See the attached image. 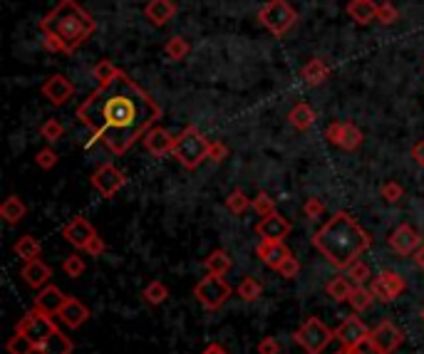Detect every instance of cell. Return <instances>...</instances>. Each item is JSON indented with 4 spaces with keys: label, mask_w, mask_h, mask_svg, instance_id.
Listing matches in <instances>:
<instances>
[{
    "label": "cell",
    "mask_w": 424,
    "mask_h": 354,
    "mask_svg": "<svg viewBox=\"0 0 424 354\" xmlns=\"http://www.w3.org/2000/svg\"><path fill=\"white\" fill-rule=\"evenodd\" d=\"M43 48L48 50V52H65V55H67V50H65V43L58 38V35H53V33H43Z\"/></svg>",
    "instance_id": "cell-50"
},
{
    "label": "cell",
    "mask_w": 424,
    "mask_h": 354,
    "mask_svg": "<svg viewBox=\"0 0 424 354\" xmlns=\"http://www.w3.org/2000/svg\"><path fill=\"white\" fill-rule=\"evenodd\" d=\"M303 214H305L308 221H317L322 214H325V204L317 201V199H308L305 206H303Z\"/></svg>",
    "instance_id": "cell-47"
},
{
    "label": "cell",
    "mask_w": 424,
    "mask_h": 354,
    "mask_svg": "<svg viewBox=\"0 0 424 354\" xmlns=\"http://www.w3.org/2000/svg\"><path fill=\"white\" fill-rule=\"evenodd\" d=\"M380 196L387 204H397V201L405 199V189H402V184H397V181H385L380 189Z\"/></svg>",
    "instance_id": "cell-44"
},
{
    "label": "cell",
    "mask_w": 424,
    "mask_h": 354,
    "mask_svg": "<svg viewBox=\"0 0 424 354\" xmlns=\"http://www.w3.org/2000/svg\"><path fill=\"white\" fill-rule=\"evenodd\" d=\"M104 250H107V243H104L99 236H94L92 240L87 243V248H85V253H87V255H92V258H99Z\"/></svg>",
    "instance_id": "cell-52"
},
{
    "label": "cell",
    "mask_w": 424,
    "mask_h": 354,
    "mask_svg": "<svg viewBox=\"0 0 424 354\" xmlns=\"http://www.w3.org/2000/svg\"><path fill=\"white\" fill-rule=\"evenodd\" d=\"M25 216H28V206H25V201L20 196H8L3 201V206H0V219L8 226H18Z\"/></svg>",
    "instance_id": "cell-25"
},
{
    "label": "cell",
    "mask_w": 424,
    "mask_h": 354,
    "mask_svg": "<svg viewBox=\"0 0 424 354\" xmlns=\"http://www.w3.org/2000/svg\"><path fill=\"white\" fill-rule=\"evenodd\" d=\"M144 149L149 151L151 156H156V159H161V156L171 154L174 151V144H176V136L169 134V129H164V126L154 124L149 131L144 134Z\"/></svg>",
    "instance_id": "cell-17"
},
{
    "label": "cell",
    "mask_w": 424,
    "mask_h": 354,
    "mask_svg": "<svg viewBox=\"0 0 424 354\" xmlns=\"http://www.w3.org/2000/svg\"><path fill=\"white\" fill-rule=\"evenodd\" d=\"M370 332L372 330L357 317V312H355V315L345 317V320L340 322V327L335 330V340L345 347H357V345H362V342L370 340Z\"/></svg>",
    "instance_id": "cell-12"
},
{
    "label": "cell",
    "mask_w": 424,
    "mask_h": 354,
    "mask_svg": "<svg viewBox=\"0 0 424 354\" xmlns=\"http://www.w3.org/2000/svg\"><path fill=\"white\" fill-rule=\"evenodd\" d=\"M40 136H43L48 144H55L65 136V126L60 119H45L43 126H40Z\"/></svg>",
    "instance_id": "cell-38"
},
{
    "label": "cell",
    "mask_w": 424,
    "mask_h": 354,
    "mask_svg": "<svg viewBox=\"0 0 424 354\" xmlns=\"http://www.w3.org/2000/svg\"><path fill=\"white\" fill-rule=\"evenodd\" d=\"M141 297H144L146 305L159 307L169 300V287H166L161 280H151V282H146V287L141 290Z\"/></svg>",
    "instance_id": "cell-32"
},
{
    "label": "cell",
    "mask_w": 424,
    "mask_h": 354,
    "mask_svg": "<svg viewBox=\"0 0 424 354\" xmlns=\"http://www.w3.org/2000/svg\"><path fill=\"white\" fill-rule=\"evenodd\" d=\"M194 297L206 310H219L231 297V285L226 282L224 275H211V272H206V277H201L194 285Z\"/></svg>",
    "instance_id": "cell-7"
},
{
    "label": "cell",
    "mask_w": 424,
    "mask_h": 354,
    "mask_svg": "<svg viewBox=\"0 0 424 354\" xmlns=\"http://www.w3.org/2000/svg\"><path fill=\"white\" fill-rule=\"evenodd\" d=\"M256 255H259L268 267L278 270V267L283 265V260H286V258H290L293 253L283 240H261L259 248H256Z\"/></svg>",
    "instance_id": "cell-20"
},
{
    "label": "cell",
    "mask_w": 424,
    "mask_h": 354,
    "mask_svg": "<svg viewBox=\"0 0 424 354\" xmlns=\"http://www.w3.org/2000/svg\"><path fill=\"white\" fill-rule=\"evenodd\" d=\"M204 267L211 275H226L234 267V260H231V255L226 250H211L204 260Z\"/></svg>",
    "instance_id": "cell-29"
},
{
    "label": "cell",
    "mask_w": 424,
    "mask_h": 354,
    "mask_svg": "<svg viewBox=\"0 0 424 354\" xmlns=\"http://www.w3.org/2000/svg\"><path fill=\"white\" fill-rule=\"evenodd\" d=\"M372 245V238L347 211H337L317 233H312V248L337 270H345Z\"/></svg>",
    "instance_id": "cell-2"
},
{
    "label": "cell",
    "mask_w": 424,
    "mask_h": 354,
    "mask_svg": "<svg viewBox=\"0 0 424 354\" xmlns=\"http://www.w3.org/2000/svg\"><path fill=\"white\" fill-rule=\"evenodd\" d=\"M40 30L43 33H53L58 35L65 43V50L75 52L80 50L97 30L94 18L77 3V0H60L43 20H40Z\"/></svg>",
    "instance_id": "cell-3"
},
{
    "label": "cell",
    "mask_w": 424,
    "mask_h": 354,
    "mask_svg": "<svg viewBox=\"0 0 424 354\" xmlns=\"http://www.w3.org/2000/svg\"><path fill=\"white\" fill-rule=\"evenodd\" d=\"M412 159H415V164L424 169V141H417L415 146H412Z\"/></svg>",
    "instance_id": "cell-54"
},
{
    "label": "cell",
    "mask_w": 424,
    "mask_h": 354,
    "mask_svg": "<svg viewBox=\"0 0 424 354\" xmlns=\"http://www.w3.org/2000/svg\"><path fill=\"white\" fill-rule=\"evenodd\" d=\"M335 354H352V347H345V345H342Z\"/></svg>",
    "instance_id": "cell-58"
},
{
    "label": "cell",
    "mask_w": 424,
    "mask_h": 354,
    "mask_svg": "<svg viewBox=\"0 0 424 354\" xmlns=\"http://www.w3.org/2000/svg\"><path fill=\"white\" fill-rule=\"evenodd\" d=\"M229 159V146L224 141H211V149H209V161L214 164H221V161Z\"/></svg>",
    "instance_id": "cell-49"
},
{
    "label": "cell",
    "mask_w": 424,
    "mask_h": 354,
    "mask_svg": "<svg viewBox=\"0 0 424 354\" xmlns=\"http://www.w3.org/2000/svg\"><path fill=\"white\" fill-rule=\"evenodd\" d=\"M345 10L352 23L357 25H370L377 20V5L372 3V0H350Z\"/></svg>",
    "instance_id": "cell-24"
},
{
    "label": "cell",
    "mask_w": 424,
    "mask_h": 354,
    "mask_svg": "<svg viewBox=\"0 0 424 354\" xmlns=\"http://www.w3.org/2000/svg\"><path fill=\"white\" fill-rule=\"evenodd\" d=\"M420 317H422V322H424V307H422V310H420Z\"/></svg>",
    "instance_id": "cell-59"
},
{
    "label": "cell",
    "mask_w": 424,
    "mask_h": 354,
    "mask_svg": "<svg viewBox=\"0 0 424 354\" xmlns=\"http://www.w3.org/2000/svg\"><path fill=\"white\" fill-rule=\"evenodd\" d=\"M415 262H417V265H420L422 270H424V243H422V248H420V250L415 253Z\"/></svg>",
    "instance_id": "cell-56"
},
{
    "label": "cell",
    "mask_w": 424,
    "mask_h": 354,
    "mask_svg": "<svg viewBox=\"0 0 424 354\" xmlns=\"http://www.w3.org/2000/svg\"><path fill=\"white\" fill-rule=\"evenodd\" d=\"M335 340V330L325 325L317 317H308L295 332H293V342L298 347H303L305 354H322L327 350V345Z\"/></svg>",
    "instance_id": "cell-5"
},
{
    "label": "cell",
    "mask_w": 424,
    "mask_h": 354,
    "mask_svg": "<svg viewBox=\"0 0 424 354\" xmlns=\"http://www.w3.org/2000/svg\"><path fill=\"white\" fill-rule=\"evenodd\" d=\"M370 340L375 342L385 354H392V352H397V347H400L402 342H405V332H402L395 322L385 320L370 332Z\"/></svg>",
    "instance_id": "cell-14"
},
{
    "label": "cell",
    "mask_w": 424,
    "mask_h": 354,
    "mask_svg": "<svg viewBox=\"0 0 424 354\" xmlns=\"http://www.w3.org/2000/svg\"><path fill=\"white\" fill-rule=\"evenodd\" d=\"M119 72H122V70H119L112 60H99V62L92 67V74H94V79H97L99 84H109Z\"/></svg>",
    "instance_id": "cell-35"
},
{
    "label": "cell",
    "mask_w": 424,
    "mask_h": 354,
    "mask_svg": "<svg viewBox=\"0 0 424 354\" xmlns=\"http://www.w3.org/2000/svg\"><path fill=\"white\" fill-rule=\"evenodd\" d=\"M345 275L350 277V280L355 282V285H365V282L372 280L370 265H367L365 260H355L352 265H347V267H345Z\"/></svg>",
    "instance_id": "cell-37"
},
{
    "label": "cell",
    "mask_w": 424,
    "mask_h": 354,
    "mask_svg": "<svg viewBox=\"0 0 424 354\" xmlns=\"http://www.w3.org/2000/svg\"><path fill=\"white\" fill-rule=\"evenodd\" d=\"M422 243H424L422 236L417 233L410 223L397 226V228L390 233V238H387V245H390V250L397 253V255H402V258L415 255V253L422 248Z\"/></svg>",
    "instance_id": "cell-11"
},
{
    "label": "cell",
    "mask_w": 424,
    "mask_h": 354,
    "mask_svg": "<svg viewBox=\"0 0 424 354\" xmlns=\"http://www.w3.org/2000/svg\"><path fill=\"white\" fill-rule=\"evenodd\" d=\"M400 20V10L392 3H382L377 5V23L380 25H395Z\"/></svg>",
    "instance_id": "cell-45"
},
{
    "label": "cell",
    "mask_w": 424,
    "mask_h": 354,
    "mask_svg": "<svg viewBox=\"0 0 424 354\" xmlns=\"http://www.w3.org/2000/svg\"><path fill=\"white\" fill-rule=\"evenodd\" d=\"M13 253L23 262H30V260H38L40 253H43V245H40V240L35 236H20L13 245Z\"/></svg>",
    "instance_id": "cell-27"
},
{
    "label": "cell",
    "mask_w": 424,
    "mask_h": 354,
    "mask_svg": "<svg viewBox=\"0 0 424 354\" xmlns=\"http://www.w3.org/2000/svg\"><path fill=\"white\" fill-rule=\"evenodd\" d=\"M89 184H92V189L97 191L102 199H112V196H117L119 191L124 189V184H127V179H124V174L117 169L114 164H102L97 171L92 174V179H89Z\"/></svg>",
    "instance_id": "cell-10"
},
{
    "label": "cell",
    "mask_w": 424,
    "mask_h": 354,
    "mask_svg": "<svg viewBox=\"0 0 424 354\" xmlns=\"http://www.w3.org/2000/svg\"><path fill=\"white\" fill-rule=\"evenodd\" d=\"M209 149H211V141L201 134L199 126L189 124L179 136H176V144H174L171 156H174L186 171H196L204 161H209Z\"/></svg>",
    "instance_id": "cell-4"
},
{
    "label": "cell",
    "mask_w": 424,
    "mask_h": 354,
    "mask_svg": "<svg viewBox=\"0 0 424 354\" xmlns=\"http://www.w3.org/2000/svg\"><path fill=\"white\" fill-rule=\"evenodd\" d=\"M288 121H290L293 129L298 131H308L312 124H315V112L308 102H298L295 107L288 112Z\"/></svg>",
    "instance_id": "cell-26"
},
{
    "label": "cell",
    "mask_w": 424,
    "mask_h": 354,
    "mask_svg": "<svg viewBox=\"0 0 424 354\" xmlns=\"http://www.w3.org/2000/svg\"><path fill=\"white\" fill-rule=\"evenodd\" d=\"M62 270H65V275H67V277H72V280H77V277L82 275L85 270H87V262H85V258H80L77 253H72V255L65 258Z\"/></svg>",
    "instance_id": "cell-40"
},
{
    "label": "cell",
    "mask_w": 424,
    "mask_h": 354,
    "mask_svg": "<svg viewBox=\"0 0 424 354\" xmlns=\"http://www.w3.org/2000/svg\"><path fill=\"white\" fill-rule=\"evenodd\" d=\"M352 287H355V282L350 280V277H342V275H335L330 282L325 285V295L330 297L332 302H347V297H350V292H352Z\"/></svg>",
    "instance_id": "cell-28"
},
{
    "label": "cell",
    "mask_w": 424,
    "mask_h": 354,
    "mask_svg": "<svg viewBox=\"0 0 424 354\" xmlns=\"http://www.w3.org/2000/svg\"><path fill=\"white\" fill-rule=\"evenodd\" d=\"M201 354H231V352L226 350V347L221 345V342H211V345L204 347V352H201Z\"/></svg>",
    "instance_id": "cell-55"
},
{
    "label": "cell",
    "mask_w": 424,
    "mask_h": 354,
    "mask_svg": "<svg viewBox=\"0 0 424 354\" xmlns=\"http://www.w3.org/2000/svg\"><path fill=\"white\" fill-rule=\"evenodd\" d=\"M33 347H35V342L30 340V337L18 335V332H15V335L8 340V345H5V352L8 354H30Z\"/></svg>",
    "instance_id": "cell-41"
},
{
    "label": "cell",
    "mask_w": 424,
    "mask_h": 354,
    "mask_svg": "<svg viewBox=\"0 0 424 354\" xmlns=\"http://www.w3.org/2000/svg\"><path fill=\"white\" fill-rule=\"evenodd\" d=\"M58 330L60 327L53 322V317L45 315V312H40V310H35V307L30 312H25V315L20 317L18 325H15V332H18V335L30 337L35 345H45V342H48Z\"/></svg>",
    "instance_id": "cell-8"
},
{
    "label": "cell",
    "mask_w": 424,
    "mask_h": 354,
    "mask_svg": "<svg viewBox=\"0 0 424 354\" xmlns=\"http://www.w3.org/2000/svg\"><path fill=\"white\" fill-rule=\"evenodd\" d=\"M278 272H281V277H286V280H295L298 277V272H300V262H298V258H286L283 260V265L278 267Z\"/></svg>",
    "instance_id": "cell-48"
},
{
    "label": "cell",
    "mask_w": 424,
    "mask_h": 354,
    "mask_svg": "<svg viewBox=\"0 0 424 354\" xmlns=\"http://www.w3.org/2000/svg\"><path fill=\"white\" fill-rule=\"evenodd\" d=\"M65 302H67V295H65L58 285H45L43 290L38 292V297H35L33 307L50 317H58V312L62 310Z\"/></svg>",
    "instance_id": "cell-18"
},
{
    "label": "cell",
    "mask_w": 424,
    "mask_h": 354,
    "mask_svg": "<svg viewBox=\"0 0 424 354\" xmlns=\"http://www.w3.org/2000/svg\"><path fill=\"white\" fill-rule=\"evenodd\" d=\"M176 13V5L174 0H149L144 5V15L154 28H164Z\"/></svg>",
    "instance_id": "cell-21"
},
{
    "label": "cell",
    "mask_w": 424,
    "mask_h": 354,
    "mask_svg": "<svg viewBox=\"0 0 424 354\" xmlns=\"http://www.w3.org/2000/svg\"><path fill=\"white\" fill-rule=\"evenodd\" d=\"M30 354H50V352H48V347H45V345H35L33 350H30Z\"/></svg>",
    "instance_id": "cell-57"
},
{
    "label": "cell",
    "mask_w": 424,
    "mask_h": 354,
    "mask_svg": "<svg viewBox=\"0 0 424 354\" xmlns=\"http://www.w3.org/2000/svg\"><path fill=\"white\" fill-rule=\"evenodd\" d=\"M259 20L268 33H273L276 38H283L298 23V13L293 10V5L288 0H268L259 10Z\"/></svg>",
    "instance_id": "cell-6"
},
{
    "label": "cell",
    "mask_w": 424,
    "mask_h": 354,
    "mask_svg": "<svg viewBox=\"0 0 424 354\" xmlns=\"http://www.w3.org/2000/svg\"><path fill=\"white\" fill-rule=\"evenodd\" d=\"M352 354H385V352H382L372 340H367V342H362V345L352 347Z\"/></svg>",
    "instance_id": "cell-53"
},
{
    "label": "cell",
    "mask_w": 424,
    "mask_h": 354,
    "mask_svg": "<svg viewBox=\"0 0 424 354\" xmlns=\"http://www.w3.org/2000/svg\"><path fill=\"white\" fill-rule=\"evenodd\" d=\"M362 141H365V134H362V129L355 124V121H345V136H342V144L340 149L345 151H357L362 146Z\"/></svg>",
    "instance_id": "cell-34"
},
{
    "label": "cell",
    "mask_w": 424,
    "mask_h": 354,
    "mask_svg": "<svg viewBox=\"0 0 424 354\" xmlns=\"http://www.w3.org/2000/svg\"><path fill=\"white\" fill-rule=\"evenodd\" d=\"M94 236H97L94 226L89 223L87 219H82V216H75V219L62 228V238L72 248H77V250H85V248H87V243L92 240Z\"/></svg>",
    "instance_id": "cell-16"
},
{
    "label": "cell",
    "mask_w": 424,
    "mask_h": 354,
    "mask_svg": "<svg viewBox=\"0 0 424 354\" xmlns=\"http://www.w3.org/2000/svg\"><path fill=\"white\" fill-rule=\"evenodd\" d=\"M75 94V84L70 82L65 74H53V77L45 79L43 84V97L48 99L53 107H62L72 99Z\"/></svg>",
    "instance_id": "cell-13"
},
{
    "label": "cell",
    "mask_w": 424,
    "mask_h": 354,
    "mask_svg": "<svg viewBox=\"0 0 424 354\" xmlns=\"http://www.w3.org/2000/svg\"><path fill=\"white\" fill-rule=\"evenodd\" d=\"M290 231H293L290 221H288L286 216H281L278 211L271 216H263V219L256 223V233L261 236V240H286Z\"/></svg>",
    "instance_id": "cell-15"
},
{
    "label": "cell",
    "mask_w": 424,
    "mask_h": 354,
    "mask_svg": "<svg viewBox=\"0 0 424 354\" xmlns=\"http://www.w3.org/2000/svg\"><path fill=\"white\" fill-rule=\"evenodd\" d=\"M191 52V43L186 38H179V35H174V38L166 40L164 45V55L166 60H171V62H181V60H186Z\"/></svg>",
    "instance_id": "cell-31"
},
{
    "label": "cell",
    "mask_w": 424,
    "mask_h": 354,
    "mask_svg": "<svg viewBox=\"0 0 424 354\" xmlns=\"http://www.w3.org/2000/svg\"><path fill=\"white\" fill-rule=\"evenodd\" d=\"M58 161H60V156L53 146H45V149H40L38 154H35V164H38L43 171H53L55 166H58Z\"/></svg>",
    "instance_id": "cell-42"
},
{
    "label": "cell",
    "mask_w": 424,
    "mask_h": 354,
    "mask_svg": "<svg viewBox=\"0 0 424 354\" xmlns=\"http://www.w3.org/2000/svg\"><path fill=\"white\" fill-rule=\"evenodd\" d=\"M370 290H372V295H375V300L390 305V302H395L397 297L407 290V282L400 272L382 270V272H377V277H372L370 280Z\"/></svg>",
    "instance_id": "cell-9"
},
{
    "label": "cell",
    "mask_w": 424,
    "mask_h": 354,
    "mask_svg": "<svg viewBox=\"0 0 424 354\" xmlns=\"http://www.w3.org/2000/svg\"><path fill=\"white\" fill-rule=\"evenodd\" d=\"M372 302H375V295H372V290L365 285H355L350 292V297H347V305H350L352 312H357V315L365 312V310H370Z\"/></svg>",
    "instance_id": "cell-30"
},
{
    "label": "cell",
    "mask_w": 424,
    "mask_h": 354,
    "mask_svg": "<svg viewBox=\"0 0 424 354\" xmlns=\"http://www.w3.org/2000/svg\"><path fill=\"white\" fill-rule=\"evenodd\" d=\"M50 277H53V270H50L48 262H43L40 258H38V260L25 262V267H23V280L28 282V285L33 287V290H43V287L50 282Z\"/></svg>",
    "instance_id": "cell-22"
},
{
    "label": "cell",
    "mask_w": 424,
    "mask_h": 354,
    "mask_svg": "<svg viewBox=\"0 0 424 354\" xmlns=\"http://www.w3.org/2000/svg\"><path fill=\"white\" fill-rule=\"evenodd\" d=\"M226 209H229V214H234V216H244L249 209H254V199H249L244 191L236 189V191H231L229 199H226Z\"/></svg>",
    "instance_id": "cell-33"
},
{
    "label": "cell",
    "mask_w": 424,
    "mask_h": 354,
    "mask_svg": "<svg viewBox=\"0 0 424 354\" xmlns=\"http://www.w3.org/2000/svg\"><path fill=\"white\" fill-rule=\"evenodd\" d=\"M330 72H332L330 65L320 57L310 60V62L300 70V74H303V79H305L308 87H320V84H325L327 79H330Z\"/></svg>",
    "instance_id": "cell-23"
},
{
    "label": "cell",
    "mask_w": 424,
    "mask_h": 354,
    "mask_svg": "<svg viewBox=\"0 0 424 354\" xmlns=\"http://www.w3.org/2000/svg\"><path fill=\"white\" fill-rule=\"evenodd\" d=\"M263 295V285H261L256 277H244L239 285V297L244 302H256L259 297Z\"/></svg>",
    "instance_id": "cell-36"
},
{
    "label": "cell",
    "mask_w": 424,
    "mask_h": 354,
    "mask_svg": "<svg viewBox=\"0 0 424 354\" xmlns=\"http://www.w3.org/2000/svg\"><path fill=\"white\" fill-rule=\"evenodd\" d=\"M254 211H256V216H259V219H263V216L276 214V201L271 199V196L266 194V191H261V194L254 199Z\"/></svg>",
    "instance_id": "cell-43"
},
{
    "label": "cell",
    "mask_w": 424,
    "mask_h": 354,
    "mask_svg": "<svg viewBox=\"0 0 424 354\" xmlns=\"http://www.w3.org/2000/svg\"><path fill=\"white\" fill-rule=\"evenodd\" d=\"M77 119L112 154H127L161 119V107L134 82L119 72L109 84H99L77 107Z\"/></svg>",
    "instance_id": "cell-1"
},
{
    "label": "cell",
    "mask_w": 424,
    "mask_h": 354,
    "mask_svg": "<svg viewBox=\"0 0 424 354\" xmlns=\"http://www.w3.org/2000/svg\"><path fill=\"white\" fill-rule=\"evenodd\" d=\"M58 317L65 327H70V330H80V327L89 320V307L85 305V302H80L77 297L67 295V302H65L62 310L58 312Z\"/></svg>",
    "instance_id": "cell-19"
},
{
    "label": "cell",
    "mask_w": 424,
    "mask_h": 354,
    "mask_svg": "<svg viewBox=\"0 0 424 354\" xmlns=\"http://www.w3.org/2000/svg\"><path fill=\"white\" fill-rule=\"evenodd\" d=\"M45 347H48V352L50 354H70L75 350V345H72V340L70 337H65L62 332H55L53 337H50L48 342H45Z\"/></svg>",
    "instance_id": "cell-39"
},
{
    "label": "cell",
    "mask_w": 424,
    "mask_h": 354,
    "mask_svg": "<svg viewBox=\"0 0 424 354\" xmlns=\"http://www.w3.org/2000/svg\"><path fill=\"white\" fill-rule=\"evenodd\" d=\"M259 354H281V342L276 337H263L259 342Z\"/></svg>",
    "instance_id": "cell-51"
},
{
    "label": "cell",
    "mask_w": 424,
    "mask_h": 354,
    "mask_svg": "<svg viewBox=\"0 0 424 354\" xmlns=\"http://www.w3.org/2000/svg\"><path fill=\"white\" fill-rule=\"evenodd\" d=\"M342 136H345V121H330V124L325 126V139L330 141L332 146H340Z\"/></svg>",
    "instance_id": "cell-46"
}]
</instances>
